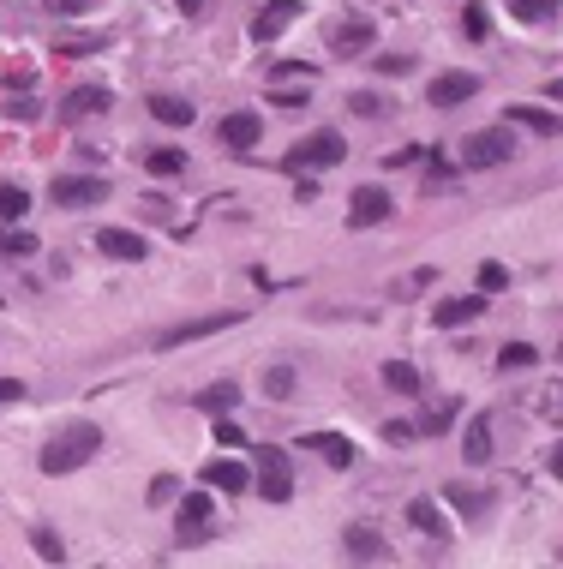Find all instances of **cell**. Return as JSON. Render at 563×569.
Returning <instances> with one entry per match:
<instances>
[{
  "label": "cell",
  "instance_id": "ffe728a7",
  "mask_svg": "<svg viewBox=\"0 0 563 569\" xmlns=\"http://www.w3.org/2000/svg\"><path fill=\"white\" fill-rule=\"evenodd\" d=\"M462 456H468V468H486L492 462V420L486 414H474V426L462 432Z\"/></svg>",
  "mask_w": 563,
  "mask_h": 569
},
{
  "label": "cell",
  "instance_id": "484cf974",
  "mask_svg": "<svg viewBox=\"0 0 563 569\" xmlns=\"http://www.w3.org/2000/svg\"><path fill=\"white\" fill-rule=\"evenodd\" d=\"M450 504H456L462 516H486V510H492V492H474V486H450Z\"/></svg>",
  "mask_w": 563,
  "mask_h": 569
},
{
  "label": "cell",
  "instance_id": "d4e9b609",
  "mask_svg": "<svg viewBox=\"0 0 563 569\" xmlns=\"http://www.w3.org/2000/svg\"><path fill=\"white\" fill-rule=\"evenodd\" d=\"M534 360H540L534 342H510V348H498V366H504V372H528Z\"/></svg>",
  "mask_w": 563,
  "mask_h": 569
},
{
  "label": "cell",
  "instance_id": "f35d334b",
  "mask_svg": "<svg viewBox=\"0 0 563 569\" xmlns=\"http://www.w3.org/2000/svg\"><path fill=\"white\" fill-rule=\"evenodd\" d=\"M216 444H222V450H240V426H234V420H216Z\"/></svg>",
  "mask_w": 563,
  "mask_h": 569
},
{
  "label": "cell",
  "instance_id": "8d00e7d4",
  "mask_svg": "<svg viewBox=\"0 0 563 569\" xmlns=\"http://www.w3.org/2000/svg\"><path fill=\"white\" fill-rule=\"evenodd\" d=\"M264 396H294V372H288V366H276V372L264 378Z\"/></svg>",
  "mask_w": 563,
  "mask_h": 569
},
{
  "label": "cell",
  "instance_id": "2e32d148",
  "mask_svg": "<svg viewBox=\"0 0 563 569\" xmlns=\"http://www.w3.org/2000/svg\"><path fill=\"white\" fill-rule=\"evenodd\" d=\"M372 36H378V30H372L366 18H348V24L336 30V42H330V54H336V60H354V54H366V48H372Z\"/></svg>",
  "mask_w": 563,
  "mask_h": 569
},
{
  "label": "cell",
  "instance_id": "44dd1931",
  "mask_svg": "<svg viewBox=\"0 0 563 569\" xmlns=\"http://www.w3.org/2000/svg\"><path fill=\"white\" fill-rule=\"evenodd\" d=\"M150 114H156L162 126H192L198 108H192L186 96H174V90H156V96H150Z\"/></svg>",
  "mask_w": 563,
  "mask_h": 569
},
{
  "label": "cell",
  "instance_id": "bcb514c9",
  "mask_svg": "<svg viewBox=\"0 0 563 569\" xmlns=\"http://www.w3.org/2000/svg\"><path fill=\"white\" fill-rule=\"evenodd\" d=\"M174 6H180V12H204V0H174Z\"/></svg>",
  "mask_w": 563,
  "mask_h": 569
},
{
  "label": "cell",
  "instance_id": "d6a6232c",
  "mask_svg": "<svg viewBox=\"0 0 563 569\" xmlns=\"http://www.w3.org/2000/svg\"><path fill=\"white\" fill-rule=\"evenodd\" d=\"M504 288H510V270H504L498 258H486V264H480V294H504Z\"/></svg>",
  "mask_w": 563,
  "mask_h": 569
},
{
  "label": "cell",
  "instance_id": "f6af8a7d",
  "mask_svg": "<svg viewBox=\"0 0 563 569\" xmlns=\"http://www.w3.org/2000/svg\"><path fill=\"white\" fill-rule=\"evenodd\" d=\"M552 474H558V480H563V444H558V450H552Z\"/></svg>",
  "mask_w": 563,
  "mask_h": 569
},
{
  "label": "cell",
  "instance_id": "ba28073f",
  "mask_svg": "<svg viewBox=\"0 0 563 569\" xmlns=\"http://www.w3.org/2000/svg\"><path fill=\"white\" fill-rule=\"evenodd\" d=\"M228 324H240V312H210V318H192V324H174V330H162V336H156V348H186V342H198V336H216V330H228Z\"/></svg>",
  "mask_w": 563,
  "mask_h": 569
},
{
  "label": "cell",
  "instance_id": "d6986e66",
  "mask_svg": "<svg viewBox=\"0 0 563 569\" xmlns=\"http://www.w3.org/2000/svg\"><path fill=\"white\" fill-rule=\"evenodd\" d=\"M216 132H222L228 150H252V144H258V114H246V108H240V114H222Z\"/></svg>",
  "mask_w": 563,
  "mask_h": 569
},
{
  "label": "cell",
  "instance_id": "8992f818",
  "mask_svg": "<svg viewBox=\"0 0 563 569\" xmlns=\"http://www.w3.org/2000/svg\"><path fill=\"white\" fill-rule=\"evenodd\" d=\"M252 486H258L270 504H288V498H294V474H288V456H276V450H258V474H252Z\"/></svg>",
  "mask_w": 563,
  "mask_h": 569
},
{
  "label": "cell",
  "instance_id": "4dcf8cb0",
  "mask_svg": "<svg viewBox=\"0 0 563 569\" xmlns=\"http://www.w3.org/2000/svg\"><path fill=\"white\" fill-rule=\"evenodd\" d=\"M24 210H30V192H24V186H12V180H6V186H0V222H18V216H24Z\"/></svg>",
  "mask_w": 563,
  "mask_h": 569
},
{
  "label": "cell",
  "instance_id": "d590c367",
  "mask_svg": "<svg viewBox=\"0 0 563 569\" xmlns=\"http://www.w3.org/2000/svg\"><path fill=\"white\" fill-rule=\"evenodd\" d=\"M312 72H318V66H306V60H282V66L270 72V84H282V78L294 84V78H312Z\"/></svg>",
  "mask_w": 563,
  "mask_h": 569
},
{
  "label": "cell",
  "instance_id": "60d3db41",
  "mask_svg": "<svg viewBox=\"0 0 563 569\" xmlns=\"http://www.w3.org/2000/svg\"><path fill=\"white\" fill-rule=\"evenodd\" d=\"M414 432H420V426H408V420H390V426H384V438H390V444H408Z\"/></svg>",
  "mask_w": 563,
  "mask_h": 569
},
{
  "label": "cell",
  "instance_id": "83f0119b",
  "mask_svg": "<svg viewBox=\"0 0 563 569\" xmlns=\"http://www.w3.org/2000/svg\"><path fill=\"white\" fill-rule=\"evenodd\" d=\"M462 30H468V42H486V36H492V12H486L480 0H468V12H462Z\"/></svg>",
  "mask_w": 563,
  "mask_h": 569
},
{
  "label": "cell",
  "instance_id": "ee69618b",
  "mask_svg": "<svg viewBox=\"0 0 563 569\" xmlns=\"http://www.w3.org/2000/svg\"><path fill=\"white\" fill-rule=\"evenodd\" d=\"M546 96H552V102H563V78H552V84H546Z\"/></svg>",
  "mask_w": 563,
  "mask_h": 569
},
{
  "label": "cell",
  "instance_id": "e575fe53",
  "mask_svg": "<svg viewBox=\"0 0 563 569\" xmlns=\"http://www.w3.org/2000/svg\"><path fill=\"white\" fill-rule=\"evenodd\" d=\"M174 498H180V480L174 474H156L150 480V504H174Z\"/></svg>",
  "mask_w": 563,
  "mask_h": 569
},
{
  "label": "cell",
  "instance_id": "836d02e7",
  "mask_svg": "<svg viewBox=\"0 0 563 569\" xmlns=\"http://www.w3.org/2000/svg\"><path fill=\"white\" fill-rule=\"evenodd\" d=\"M450 420H456V402H438V408L420 420V432H426V438H438V432H450Z\"/></svg>",
  "mask_w": 563,
  "mask_h": 569
},
{
  "label": "cell",
  "instance_id": "9c48e42d",
  "mask_svg": "<svg viewBox=\"0 0 563 569\" xmlns=\"http://www.w3.org/2000/svg\"><path fill=\"white\" fill-rule=\"evenodd\" d=\"M294 18H300V0H264L258 18H252V42H276Z\"/></svg>",
  "mask_w": 563,
  "mask_h": 569
},
{
  "label": "cell",
  "instance_id": "5b68a950",
  "mask_svg": "<svg viewBox=\"0 0 563 569\" xmlns=\"http://www.w3.org/2000/svg\"><path fill=\"white\" fill-rule=\"evenodd\" d=\"M426 96H432V108H462V102L480 96V78L462 72V66H450V72H438V78L426 84Z\"/></svg>",
  "mask_w": 563,
  "mask_h": 569
},
{
  "label": "cell",
  "instance_id": "8fae6325",
  "mask_svg": "<svg viewBox=\"0 0 563 569\" xmlns=\"http://www.w3.org/2000/svg\"><path fill=\"white\" fill-rule=\"evenodd\" d=\"M108 198V180H96V174H66V180H54V204H102Z\"/></svg>",
  "mask_w": 563,
  "mask_h": 569
},
{
  "label": "cell",
  "instance_id": "4316f807",
  "mask_svg": "<svg viewBox=\"0 0 563 569\" xmlns=\"http://www.w3.org/2000/svg\"><path fill=\"white\" fill-rule=\"evenodd\" d=\"M563 0H510V12L522 18V24H546V18H558Z\"/></svg>",
  "mask_w": 563,
  "mask_h": 569
},
{
  "label": "cell",
  "instance_id": "7bdbcfd3",
  "mask_svg": "<svg viewBox=\"0 0 563 569\" xmlns=\"http://www.w3.org/2000/svg\"><path fill=\"white\" fill-rule=\"evenodd\" d=\"M48 6H54V12H90L96 0H48Z\"/></svg>",
  "mask_w": 563,
  "mask_h": 569
},
{
  "label": "cell",
  "instance_id": "4fadbf2b",
  "mask_svg": "<svg viewBox=\"0 0 563 569\" xmlns=\"http://www.w3.org/2000/svg\"><path fill=\"white\" fill-rule=\"evenodd\" d=\"M480 312H486V294H456V300H444V306L432 312V324L462 330V324H480Z\"/></svg>",
  "mask_w": 563,
  "mask_h": 569
},
{
  "label": "cell",
  "instance_id": "603a6c76",
  "mask_svg": "<svg viewBox=\"0 0 563 569\" xmlns=\"http://www.w3.org/2000/svg\"><path fill=\"white\" fill-rule=\"evenodd\" d=\"M192 402H198V408H210V414H216V408H234V402H240V384H234V378H216V384H204Z\"/></svg>",
  "mask_w": 563,
  "mask_h": 569
},
{
  "label": "cell",
  "instance_id": "ac0fdd59",
  "mask_svg": "<svg viewBox=\"0 0 563 569\" xmlns=\"http://www.w3.org/2000/svg\"><path fill=\"white\" fill-rule=\"evenodd\" d=\"M108 108H114V96H108L102 84H84V90H72V96H66V108H60V114H66V120H84V114H108Z\"/></svg>",
  "mask_w": 563,
  "mask_h": 569
},
{
  "label": "cell",
  "instance_id": "74e56055",
  "mask_svg": "<svg viewBox=\"0 0 563 569\" xmlns=\"http://www.w3.org/2000/svg\"><path fill=\"white\" fill-rule=\"evenodd\" d=\"M348 108H354V114H384V96H372V90H354V96H348Z\"/></svg>",
  "mask_w": 563,
  "mask_h": 569
},
{
  "label": "cell",
  "instance_id": "6da1fadb",
  "mask_svg": "<svg viewBox=\"0 0 563 569\" xmlns=\"http://www.w3.org/2000/svg\"><path fill=\"white\" fill-rule=\"evenodd\" d=\"M96 450H102V426H96V420H66L60 432H48V438H42L36 468L60 480V474H72V468H84Z\"/></svg>",
  "mask_w": 563,
  "mask_h": 569
},
{
  "label": "cell",
  "instance_id": "5bb4252c",
  "mask_svg": "<svg viewBox=\"0 0 563 569\" xmlns=\"http://www.w3.org/2000/svg\"><path fill=\"white\" fill-rule=\"evenodd\" d=\"M300 450L324 456L330 468H354V444H348L342 432H306V438H300Z\"/></svg>",
  "mask_w": 563,
  "mask_h": 569
},
{
  "label": "cell",
  "instance_id": "e0dca14e",
  "mask_svg": "<svg viewBox=\"0 0 563 569\" xmlns=\"http://www.w3.org/2000/svg\"><path fill=\"white\" fill-rule=\"evenodd\" d=\"M504 126H528V132H563V120L552 108H534V102H510L504 108Z\"/></svg>",
  "mask_w": 563,
  "mask_h": 569
},
{
  "label": "cell",
  "instance_id": "3957f363",
  "mask_svg": "<svg viewBox=\"0 0 563 569\" xmlns=\"http://www.w3.org/2000/svg\"><path fill=\"white\" fill-rule=\"evenodd\" d=\"M510 156H516V132H510V126L468 132V144H462V162H468V168H504Z\"/></svg>",
  "mask_w": 563,
  "mask_h": 569
},
{
  "label": "cell",
  "instance_id": "cb8c5ba5",
  "mask_svg": "<svg viewBox=\"0 0 563 569\" xmlns=\"http://www.w3.org/2000/svg\"><path fill=\"white\" fill-rule=\"evenodd\" d=\"M408 522H414V528H420V534H432V540H444V534H450V528H444V516H438V504H432V498H414V504H408Z\"/></svg>",
  "mask_w": 563,
  "mask_h": 569
},
{
  "label": "cell",
  "instance_id": "30bf717a",
  "mask_svg": "<svg viewBox=\"0 0 563 569\" xmlns=\"http://www.w3.org/2000/svg\"><path fill=\"white\" fill-rule=\"evenodd\" d=\"M210 516H216V504H210L204 492H192V498H180L174 534H180V540H204V534H210Z\"/></svg>",
  "mask_w": 563,
  "mask_h": 569
},
{
  "label": "cell",
  "instance_id": "7a4b0ae2",
  "mask_svg": "<svg viewBox=\"0 0 563 569\" xmlns=\"http://www.w3.org/2000/svg\"><path fill=\"white\" fill-rule=\"evenodd\" d=\"M342 156H348V138H342V132H306V138L282 156V168H288V174H306V168H336Z\"/></svg>",
  "mask_w": 563,
  "mask_h": 569
},
{
  "label": "cell",
  "instance_id": "f1b7e54d",
  "mask_svg": "<svg viewBox=\"0 0 563 569\" xmlns=\"http://www.w3.org/2000/svg\"><path fill=\"white\" fill-rule=\"evenodd\" d=\"M144 168H150V174H162V180H168V174H186V150H150V156H144Z\"/></svg>",
  "mask_w": 563,
  "mask_h": 569
},
{
  "label": "cell",
  "instance_id": "b9f144b4",
  "mask_svg": "<svg viewBox=\"0 0 563 569\" xmlns=\"http://www.w3.org/2000/svg\"><path fill=\"white\" fill-rule=\"evenodd\" d=\"M18 396H24V384L18 378H0V402H18Z\"/></svg>",
  "mask_w": 563,
  "mask_h": 569
},
{
  "label": "cell",
  "instance_id": "52a82bcc",
  "mask_svg": "<svg viewBox=\"0 0 563 569\" xmlns=\"http://www.w3.org/2000/svg\"><path fill=\"white\" fill-rule=\"evenodd\" d=\"M342 552H348V558H354V564H360V569H378V564H384V558H390V540H384L378 528H366V522H354V528L342 534Z\"/></svg>",
  "mask_w": 563,
  "mask_h": 569
},
{
  "label": "cell",
  "instance_id": "7c38bea8",
  "mask_svg": "<svg viewBox=\"0 0 563 569\" xmlns=\"http://www.w3.org/2000/svg\"><path fill=\"white\" fill-rule=\"evenodd\" d=\"M96 246L108 252V258H120V264H144V234H132V228H96Z\"/></svg>",
  "mask_w": 563,
  "mask_h": 569
},
{
  "label": "cell",
  "instance_id": "7402d4cb",
  "mask_svg": "<svg viewBox=\"0 0 563 569\" xmlns=\"http://www.w3.org/2000/svg\"><path fill=\"white\" fill-rule=\"evenodd\" d=\"M384 384H390L396 396H420V390H426V378H420L408 360H390V366H384Z\"/></svg>",
  "mask_w": 563,
  "mask_h": 569
},
{
  "label": "cell",
  "instance_id": "9a60e30c",
  "mask_svg": "<svg viewBox=\"0 0 563 569\" xmlns=\"http://www.w3.org/2000/svg\"><path fill=\"white\" fill-rule=\"evenodd\" d=\"M204 480H210L216 492H234V498H240V492H252V468H240L234 456H216V462L204 468Z\"/></svg>",
  "mask_w": 563,
  "mask_h": 569
},
{
  "label": "cell",
  "instance_id": "1f68e13d",
  "mask_svg": "<svg viewBox=\"0 0 563 569\" xmlns=\"http://www.w3.org/2000/svg\"><path fill=\"white\" fill-rule=\"evenodd\" d=\"M30 546H36L48 564H66V546H60V534H54V528H30Z\"/></svg>",
  "mask_w": 563,
  "mask_h": 569
},
{
  "label": "cell",
  "instance_id": "277c9868",
  "mask_svg": "<svg viewBox=\"0 0 563 569\" xmlns=\"http://www.w3.org/2000/svg\"><path fill=\"white\" fill-rule=\"evenodd\" d=\"M390 192L378 186V180H366V186H354V198H348V228H378V222H390Z\"/></svg>",
  "mask_w": 563,
  "mask_h": 569
},
{
  "label": "cell",
  "instance_id": "f546056e",
  "mask_svg": "<svg viewBox=\"0 0 563 569\" xmlns=\"http://www.w3.org/2000/svg\"><path fill=\"white\" fill-rule=\"evenodd\" d=\"M0 252L6 258H30L36 252V234L30 228H0Z\"/></svg>",
  "mask_w": 563,
  "mask_h": 569
},
{
  "label": "cell",
  "instance_id": "ab89813d",
  "mask_svg": "<svg viewBox=\"0 0 563 569\" xmlns=\"http://www.w3.org/2000/svg\"><path fill=\"white\" fill-rule=\"evenodd\" d=\"M408 66H414V60H408V54H384V60H378V72H390V78H402V72H408Z\"/></svg>",
  "mask_w": 563,
  "mask_h": 569
}]
</instances>
